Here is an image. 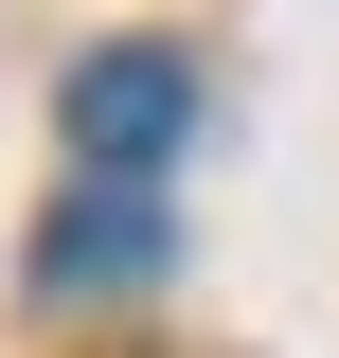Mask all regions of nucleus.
<instances>
[{"label": "nucleus", "mask_w": 339, "mask_h": 358, "mask_svg": "<svg viewBox=\"0 0 339 358\" xmlns=\"http://www.w3.org/2000/svg\"><path fill=\"white\" fill-rule=\"evenodd\" d=\"M161 268H179L161 197H107V179L54 197V233H36V287H54V305H89V287H161Z\"/></svg>", "instance_id": "nucleus-2"}, {"label": "nucleus", "mask_w": 339, "mask_h": 358, "mask_svg": "<svg viewBox=\"0 0 339 358\" xmlns=\"http://www.w3.org/2000/svg\"><path fill=\"white\" fill-rule=\"evenodd\" d=\"M72 162L107 179V197H143V179L197 143V54H161V36H126V54H72Z\"/></svg>", "instance_id": "nucleus-1"}]
</instances>
